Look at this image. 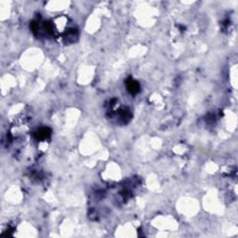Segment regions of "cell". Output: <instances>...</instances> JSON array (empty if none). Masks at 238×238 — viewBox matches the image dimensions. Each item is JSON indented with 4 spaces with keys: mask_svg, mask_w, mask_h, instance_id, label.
<instances>
[{
    "mask_svg": "<svg viewBox=\"0 0 238 238\" xmlns=\"http://www.w3.org/2000/svg\"><path fill=\"white\" fill-rule=\"evenodd\" d=\"M126 87H127V89L130 93L132 94H136L138 91H139V84L134 81V80H130L126 83Z\"/></svg>",
    "mask_w": 238,
    "mask_h": 238,
    "instance_id": "cell-1",
    "label": "cell"
},
{
    "mask_svg": "<svg viewBox=\"0 0 238 238\" xmlns=\"http://www.w3.org/2000/svg\"><path fill=\"white\" fill-rule=\"evenodd\" d=\"M48 136H49V130L47 128H42L37 132V138H38L40 140H44Z\"/></svg>",
    "mask_w": 238,
    "mask_h": 238,
    "instance_id": "cell-2",
    "label": "cell"
}]
</instances>
